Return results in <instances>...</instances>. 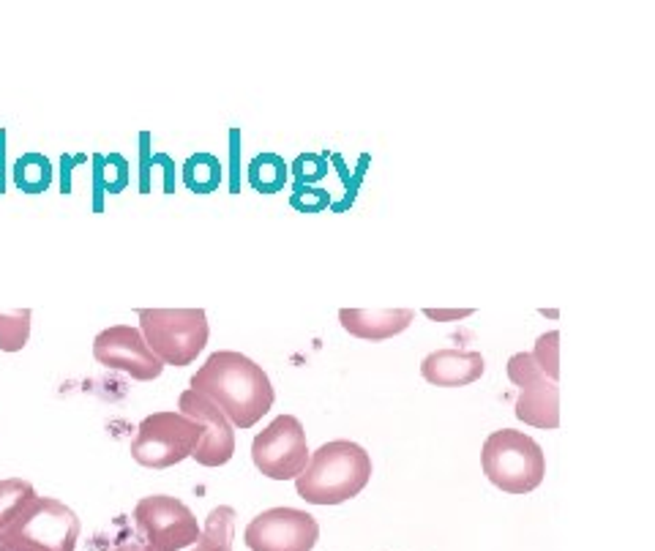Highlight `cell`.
<instances>
[{"label": "cell", "mask_w": 655, "mask_h": 551, "mask_svg": "<svg viewBox=\"0 0 655 551\" xmlns=\"http://www.w3.org/2000/svg\"><path fill=\"white\" fill-rule=\"evenodd\" d=\"M415 320L409 309H342L339 323L342 328L363 342H385L404 334Z\"/></svg>", "instance_id": "14"}, {"label": "cell", "mask_w": 655, "mask_h": 551, "mask_svg": "<svg viewBox=\"0 0 655 551\" xmlns=\"http://www.w3.org/2000/svg\"><path fill=\"white\" fill-rule=\"evenodd\" d=\"M293 175L298 178L301 186H309V183H320L325 175H328V161L317 153H301L295 161H293Z\"/></svg>", "instance_id": "21"}, {"label": "cell", "mask_w": 655, "mask_h": 551, "mask_svg": "<svg viewBox=\"0 0 655 551\" xmlns=\"http://www.w3.org/2000/svg\"><path fill=\"white\" fill-rule=\"evenodd\" d=\"M236 537V510L230 505H218L207 513L202 535L186 551H233Z\"/></svg>", "instance_id": "15"}, {"label": "cell", "mask_w": 655, "mask_h": 551, "mask_svg": "<svg viewBox=\"0 0 655 551\" xmlns=\"http://www.w3.org/2000/svg\"><path fill=\"white\" fill-rule=\"evenodd\" d=\"M31 339V312H12L0 314V350L4 353H20Z\"/></svg>", "instance_id": "19"}, {"label": "cell", "mask_w": 655, "mask_h": 551, "mask_svg": "<svg viewBox=\"0 0 655 551\" xmlns=\"http://www.w3.org/2000/svg\"><path fill=\"white\" fill-rule=\"evenodd\" d=\"M36 497L39 494L31 480H23V478L0 480V532H4Z\"/></svg>", "instance_id": "17"}, {"label": "cell", "mask_w": 655, "mask_h": 551, "mask_svg": "<svg viewBox=\"0 0 655 551\" xmlns=\"http://www.w3.org/2000/svg\"><path fill=\"white\" fill-rule=\"evenodd\" d=\"M486 480L506 494H530L546 478V456L541 445L519 429L492 431L481 448Z\"/></svg>", "instance_id": "3"}, {"label": "cell", "mask_w": 655, "mask_h": 551, "mask_svg": "<svg viewBox=\"0 0 655 551\" xmlns=\"http://www.w3.org/2000/svg\"><path fill=\"white\" fill-rule=\"evenodd\" d=\"M287 164L279 153H260L249 164V183L260 194H276L287 186Z\"/></svg>", "instance_id": "16"}, {"label": "cell", "mask_w": 655, "mask_h": 551, "mask_svg": "<svg viewBox=\"0 0 655 551\" xmlns=\"http://www.w3.org/2000/svg\"><path fill=\"white\" fill-rule=\"evenodd\" d=\"M80 532V516L66 502L36 497L0 532V551H77Z\"/></svg>", "instance_id": "4"}, {"label": "cell", "mask_w": 655, "mask_h": 551, "mask_svg": "<svg viewBox=\"0 0 655 551\" xmlns=\"http://www.w3.org/2000/svg\"><path fill=\"white\" fill-rule=\"evenodd\" d=\"M530 355H533L535 366H538L552 382H557V377H560V334H557V331L544 334V336L535 342V347H533Z\"/></svg>", "instance_id": "20"}, {"label": "cell", "mask_w": 655, "mask_h": 551, "mask_svg": "<svg viewBox=\"0 0 655 551\" xmlns=\"http://www.w3.org/2000/svg\"><path fill=\"white\" fill-rule=\"evenodd\" d=\"M508 380L519 388L516 418L533 429L560 426V391L533 361L530 353H516L508 361Z\"/></svg>", "instance_id": "10"}, {"label": "cell", "mask_w": 655, "mask_h": 551, "mask_svg": "<svg viewBox=\"0 0 655 551\" xmlns=\"http://www.w3.org/2000/svg\"><path fill=\"white\" fill-rule=\"evenodd\" d=\"M178 412L202 423V440L194 448V461L199 467H225L236 453V426L227 420V415L210 404L197 391H183L178 399Z\"/></svg>", "instance_id": "12"}, {"label": "cell", "mask_w": 655, "mask_h": 551, "mask_svg": "<svg viewBox=\"0 0 655 551\" xmlns=\"http://www.w3.org/2000/svg\"><path fill=\"white\" fill-rule=\"evenodd\" d=\"M486 361L476 350H434L420 363V377L437 388H465L484 377Z\"/></svg>", "instance_id": "13"}, {"label": "cell", "mask_w": 655, "mask_h": 551, "mask_svg": "<svg viewBox=\"0 0 655 551\" xmlns=\"http://www.w3.org/2000/svg\"><path fill=\"white\" fill-rule=\"evenodd\" d=\"M320 524L312 513L295 508H271L255 516L244 532L252 551H312Z\"/></svg>", "instance_id": "9"}, {"label": "cell", "mask_w": 655, "mask_h": 551, "mask_svg": "<svg viewBox=\"0 0 655 551\" xmlns=\"http://www.w3.org/2000/svg\"><path fill=\"white\" fill-rule=\"evenodd\" d=\"M188 388L222 410L236 429H252L271 412L276 401L274 385L263 366L233 350L213 353L197 369Z\"/></svg>", "instance_id": "1"}, {"label": "cell", "mask_w": 655, "mask_h": 551, "mask_svg": "<svg viewBox=\"0 0 655 551\" xmlns=\"http://www.w3.org/2000/svg\"><path fill=\"white\" fill-rule=\"evenodd\" d=\"M423 314L431 323H459L470 314H476V309H423Z\"/></svg>", "instance_id": "23"}, {"label": "cell", "mask_w": 655, "mask_h": 551, "mask_svg": "<svg viewBox=\"0 0 655 551\" xmlns=\"http://www.w3.org/2000/svg\"><path fill=\"white\" fill-rule=\"evenodd\" d=\"M371 480V456L350 440H333L309 456L295 478V491L309 505H342L358 497Z\"/></svg>", "instance_id": "2"}, {"label": "cell", "mask_w": 655, "mask_h": 551, "mask_svg": "<svg viewBox=\"0 0 655 551\" xmlns=\"http://www.w3.org/2000/svg\"><path fill=\"white\" fill-rule=\"evenodd\" d=\"M183 180L197 194H210L222 183V161L210 153H194L183 167Z\"/></svg>", "instance_id": "18"}, {"label": "cell", "mask_w": 655, "mask_h": 551, "mask_svg": "<svg viewBox=\"0 0 655 551\" xmlns=\"http://www.w3.org/2000/svg\"><path fill=\"white\" fill-rule=\"evenodd\" d=\"M309 456L306 429L295 415L274 418L252 442V461L271 480H295Z\"/></svg>", "instance_id": "8"}, {"label": "cell", "mask_w": 655, "mask_h": 551, "mask_svg": "<svg viewBox=\"0 0 655 551\" xmlns=\"http://www.w3.org/2000/svg\"><path fill=\"white\" fill-rule=\"evenodd\" d=\"M140 334L164 366H188L207 344V317L202 309H137Z\"/></svg>", "instance_id": "5"}, {"label": "cell", "mask_w": 655, "mask_h": 551, "mask_svg": "<svg viewBox=\"0 0 655 551\" xmlns=\"http://www.w3.org/2000/svg\"><path fill=\"white\" fill-rule=\"evenodd\" d=\"M115 551H153L150 546H137V543H126V546H118Z\"/></svg>", "instance_id": "24"}, {"label": "cell", "mask_w": 655, "mask_h": 551, "mask_svg": "<svg viewBox=\"0 0 655 551\" xmlns=\"http://www.w3.org/2000/svg\"><path fill=\"white\" fill-rule=\"evenodd\" d=\"M202 440V423L180 412H153L142 418L131 440V459L145 469H167L186 461Z\"/></svg>", "instance_id": "6"}, {"label": "cell", "mask_w": 655, "mask_h": 551, "mask_svg": "<svg viewBox=\"0 0 655 551\" xmlns=\"http://www.w3.org/2000/svg\"><path fill=\"white\" fill-rule=\"evenodd\" d=\"M93 358L104 369L126 372L137 382H153L164 372V363L150 353L140 328L131 325L104 328L93 342Z\"/></svg>", "instance_id": "11"}, {"label": "cell", "mask_w": 655, "mask_h": 551, "mask_svg": "<svg viewBox=\"0 0 655 551\" xmlns=\"http://www.w3.org/2000/svg\"><path fill=\"white\" fill-rule=\"evenodd\" d=\"M290 205L295 210H303V213H317V210H325L331 205V194L325 188H314V186H301L293 197H290Z\"/></svg>", "instance_id": "22"}, {"label": "cell", "mask_w": 655, "mask_h": 551, "mask_svg": "<svg viewBox=\"0 0 655 551\" xmlns=\"http://www.w3.org/2000/svg\"><path fill=\"white\" fill-rule=\"evenodd\" d=\"M134 524L153 551H186L202 535L188 505L169 494L142 497L134 508Z\"/></svg>", "instance_id": "7"}]
</instances>
